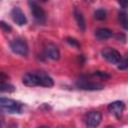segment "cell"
<instances>
[{"label":"cell","mask_w":128,"mask_h":128,"mask_svg":"<svg viewBox=\"0 0 128 128\" xmlns=\"http://www.w3.org/2000/svg\"><path fill=\"white\" fill-rule=\"evenodd\" d=\"M119 64L120 65L118 66V68L120 70H126L128 68V60H127V57L124 58V59H121V61L119 62Z\"/></svg>","instance_id":"cell-16"},{"label":"cell","mask_w":128,"mask_h":128,"mask_svg":"<svg viewBox=\"0 0 128 128\" xmlns=\"http://www.w3.org/2000/svg\"><path fill=\"white\" fill-rule=\"evenodd\" d=\"M41 1H43V2H45V1H47V0H41Z\"/></svg>","instance_id":"cell-23"},{"label":"cell","mask_w":128,"mask_h":128,"mask_svg":"<svg viewBox=\"0 0 128 128\" xmlns=\"http://www.w3.org/2000/svg\"><path fill=\"white\" fill-rule=\"evenodd\" d=\"M76 86L79 89L82 90H88V91H96V90H102L104 88L103 84L95 81L88 80L86 78H80L76 81Z\"/></svg>","instance_id":"cell-5"},{"label":"cell","mask_w":128,"mask_h":128,"mask_svg":"<svg viewBox=\"0 0 128 128\" xmlns=\"http://www.w3.org/2000/svg\"><path fill=\"white\" fill-rule=\"evenodd\" d=\"M44 55L51 60H58L60 58V51L54 43H47L44 47Z\"/></svg>","instance_id":"cell-9"},{"label":"cell","mask_w":128,"mask_h":128,"mask_svg":"<svg viewBox=\"0 0 128 128\" xmlns=\"http://www.w3.org/2000/svg\"><path fill=\"white\" fill-rule=\"evenodd\" d=\"M22 104L14 99L7 97H0V112H5L9 114L21 113Z\"/></svg>","instance_id":"cell-2"},{"label":"cell","mask_w":128,"mask_h":128,"mask_svg":"<svg viewBox=\"0 0 128 128\" xmlns=\"http://www.w3.org/2000/svg\"><path fill=\"white\" fill-rule=\"evenodd\" d=\"M85 1H87V2H90V3H92V2H94L95 0H85Z\"/></svg>","instance_id":"cell-22"},{"label":"cell","mask_w":128,"mask_h":128,"mask_svg":"<svg viewBox=\"0 0 128 128\" xmlns=\"http://www.w3.org/2000/svg\"><path fill=\"white\" fill-rule=\"evenodd\" d=\"M74 18H75V20H76V23H77L78 27H79L82 31H84V30H85V28H86L85 19H84L83 14H82V13H81L77 8H75V9H74Z\"/></svg>","instance_id":"cell-12"},{"label":"cell","mask_w":128,"mask_h":128,"mask_svg":"<svg viewBox=\"0 0 128 128\" xmlns=\"http://www.w3.org/2000/svg\"><path fill=\"white\" fill-rule=\"evenodd\" d=\"M15 91V87L7 82L0 81V92H5V93H11Z\"/></svg>","instance_id":"cell-13"},{"label":"cell","mask_w":128,"mask_h":128,"mask_svg":"<svg viewBox=\"0 0 128 128\" xmlns=\"http://www.w3.org/2000/svg\"><path fill=\"white\" fill-rule=\"evenodd\" d=\"M0 28L3 30V31H5V32H10L11 31V26L10 25H8L6 22H4V21H0Z\"/></svg>","instance_id":"cell-17"},{"label":"cell","mask_w":128,"mask_h":128,"mask_svg":"<svg viewBox=\"0 0 128 128\" xmlns=\"http://www.w3.org/2000/svg\"><path fill=\"white\" fill-rule=\"evenodd\" d=\"M10 48L11 50L20 56H27L29 49L26 41L21 38H15L10 42Z\"/></svg>","instance_id":"cell-4"},{"label":"cell","mask_w":128,"mask_h":128,"mask_svg":"<svg viewBox=\"0 0 128 128\" xmlns=\"http://www.w3.org/2000/svg\"><path fill=\"white\" fill-rule=\"evenodd\" d=\"M106 11L104 10V9H97L95 12H94V17H95V19H97V20H100V21H102V20H105L106 19Z\"/></svg>","instance_id":"cell-14"},{"label":"cell","mask_w":128,"mask_h":128,"mask_svg":"<svg viewBox=\"0 0 128 128\" xmlns=\"http://www.w3.org/2000/svg\"><path fill=\"white\" fill-rule=\"evenodd\" d=\"M118 2L120 3V5L122 6V8H123V9H126V8H127L128 0H118Z\"/></svg>","instance_id":"cell-20"},{"label":"cell","mask_w":128,"mask_h":128,"mask_svg":"<svg viewBox=\"0 0 128 128\" xmlns=\"http://www.w3.org/2000/svg\"><path fill=\"white\" fill-rule=\"evenodd\" d=\"M22 82L24 85L29 87L42 86L49 88L54 85V80L48 74L42 71H33L26 73L22 78Z\"/></svg>","instance_id":"cell-1"},{"label":"cell","mask_w":128,"mask_h":128,"mask_svg":"<svg viewBox=\"0 0 128 128\" xmlns=\"http://www.w3.org/2000/svg\"><path fill=\"white\" fill-rule=\"evenodd\" d=\"M3 124H4V120H3V117H2V116H0V127H1V126H3Z\"/></svg>","instance_id":"cell-21"},{"label":"cell","mask_w":128,"mask_h":128,"mask_svg":"<svg viewBox=\"0 0 128 128\" xmlns=\"http://www.w3.org/2000/svg\"><path fill=\"white\" fill-rule=\"evenodd\" d=\"M11 18L19 26H23L27 23V18L19 7H14L11 10Z\"/></svg>","instance_id":"cell-10"},{"label":"cell","mask_w":128,"mask_h":128,"mask_svg":"<svg viewBox=\"0 0 128 128\" xmlns=\"http://www.w3.org/2000/svg\"><path fill=\"white\" fill-rule=\"evenodd\" d=\"M125 110V104L122 101H114L108 105V111L117 119H120Z\"/></svg>","instance_id":"cell-8"},{"label":"cell","mask_w":128,"mask_h":128,"mask_svg":"<svg viewBox=\"0 0 128 128\" xmlns=\"http://www.w3.org/2000/svg\"><path fill=\"white\" fill-rule=\"evenodd\" d=\"M94 75H95V76H99V77L102 78V79H107V78L110 77L109 74H107L106 72H103V71H96V72L94 73Z\"/></svg>","instance_id":"cell-19"},{"label":"cell","mask_w":128,"mask_h":128,"mask_svg":"<svg viewBox=\"0 0 128 128\" xmlns=\"http://www.w3.org/2000/svg\"><path fill=\"white\" fill-rule=\"evenodd\" d=\"M95 36L98 40H106L113 36V32L108 28H99L95 31Z\"/></svg>","instance_id":"cell-11"},{"label":"cell","mask_w":128,"mask_h":128,"mask_svg":"<svg viewBox=\"0 0 128 128\" xmlns=\"http://www.w3.org/2000/svg\"><path fill=\"white\" fill-rule=\"evenodd\" d=\"M102 120V115L99 111H91L86 114L84 121L88 127H97Z\"/></svg>","instance_id":"cell-7"},{"label":"cell","mask_w":128,"mask_h":128,"mask_svg":"<svg viewBox=\"0 0 128 128\" xmlns=\"http://www.w3.org/2000/svg\"><path fill=\"white\" fill-rule=\"evenodd\" d=\"M28 5H29L30 11H31L34 19L40 24L45 23V21H46V13L43 10V8L37 2H35L34 0H29L28 1Z\"/></svg>","instance_id":"cell-3"},{"label":"cell","mask_w":128,"mask_h":128,"mask_svg":"<svg viewBox=\"0 0 128 128\" xmlns=\"http://www.w3.org/2000/svg\"><path fill=\"white\" fill-rule=\"evenodd\" d=\"M101 55L104 59H106L111 64H119V62L122 59L120 52L111 47H106V48L102 49Z\"/></svg>","instance_id":"cell-6"},{"label":"cell","mask_w":128,"mask_h":128,"mask_svg":"<svg viewBox=\"0 0 128 128\" xmlns=\"http://www.w3.org/2000/svg\"><path fill=\"white\" fill-rule=\"evenodd\" d=\"M119 20H120V23L122 24L123 28L126 30L127 29V14L125 11H121L119 13Z\"/></svg>","instance_id":"cell-15"},{"label":"cell","mask_w":128,"mask_h":128,"mask_svg":"<svg viewBox=\"0 0 128 128\" xmlns=\"http://www.w3.org/2000/svg\"><path fill=\"white\" fill-rule=\"evenodd\" d=\"M66 41H67V43L70 44L71 46H74V47H80V44H79L78 41H77L76 39H74V38L68 37V38L66 39Z\"/></svg>","instance_id":"cell-18"}]
</instances>
